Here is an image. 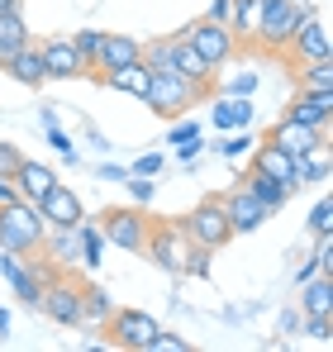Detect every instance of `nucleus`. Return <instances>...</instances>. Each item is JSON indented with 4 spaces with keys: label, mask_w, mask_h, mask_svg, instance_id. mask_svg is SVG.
Wrapping results in <instances>:
<instances>
[{
    "label": "nucleus",
    "mask_w": 333,
    "mask_h": 352,
    "mask_svg": "<svg viewBox=\"0 0 333 352\" xmlns=\"http://www.w3.org/2000/svg\"><path fill=\"white\" fill-rule=\"evenodd\" d=\"M96 181H110V186H124V181H129V167H119V162H100V167H96Z\"/></svg>",
    "instance_id": "obj_46"
},
{
    "label": "nucleus",
    "mask_w": 333,
    "mask_h": 352,
    "mask_svg": "<svg viewBox=\"0 0 333 352\" xmlns=\"http://www.w3.org/2000/svg\"><path fill=\"white\" fill-rule=\"evenodd\" d=\"M105 234V248H124V252H143V238H148V214L138 205H119V210H100L91 214Z\"/></svg>",
    "instance_id": "obj_4"
},
{
    "label": "nucleus",
    "mask_w": 333,
    "mask_h": 352,
    "mask_svg": "<svg viewBox=\"0 0 333 352\" xmlns=\"http://www.w3.org/2000/svg\"><path fill=\"white\" fill-rule=\"evenodd\" d=\"M195 100H200V91H195L191 81H181L176 72H153V76H148L143 105H148V110H153L158 119H166V124H171L176 115H186Z\"/></svg>",
    "instance_id": "obj_3"
},
{
    "label": "nucleus",
    "mask_w": 333,
    "mask_h": 352,
    "mask_svg": "<svg viewBox=\"0 0 333 352\" xmlns=\"http://www.w3.org/2000/svg\"><path fill=\"white\" fill-rule=\"evenodd\" d=\"M253 129H228V133H219L215 143H205V153H215V157H224V162H238V157H248L253 153Z\"/></svg>",
    "instance_id": "obj_30"
},
{
    "label": "nucleus",
    "mask_w": 333,
    "mask_h": 352,
    "mask_svg": "<svg viewBox=\"0 0 333 352\" xmlns=\"http://www.w3.org/2000/svg\"><path fill=\"white\" fill-rule=\"evenodd\" d=\"M277 333L281 338H290V333H300V305H286L277 319Z\"/></svg>",
    "instance_id": "obj_44"
},
{
    "label": "nucleus",
    "mask_w": 333,
    "mask_h": 352,
    "mask_svg": "<svg viewBox=\"0 0 333 352\" xmlns=\"http://www.w3.org/2000/svg\"><path fill=\"white\" fill-rule=\"evenodd\" d=\"M181 38L210 62V67H228V62L238 58V48H243L228 24H210V19H191V24L181 29Z\"/></svg>",
    "instance_id": "obj_5"
},
{
    "label": "nucleus",
    "mask_w": 333,
    "mask_h": 352,
    "mask_svg": "<svg viewBox=\"0 0 333 352\" xmlns=\"http://www.w3.org/2000/svg\"><path fill=\"white\" fill-rule=\"evenodd\" d=\"M219 205H224V219H228L233 238H238V234H257V229L272 219V210H267V205H262V200H257L248 186H233Z\"/></svg>",
    "instance_id": "obj_12"
},
{
    "label": "nucleus",
    "mask_w": 333,
    "mask_h": 352,
    "mask_svg": "<svg viewBox=\"0 0 333 352\" xmlns=\"http://www.w3.org/2000/svg\"><path fill=\"white\" fill-rule=\"evenodd\" d=\"M110 348H124V352H148V343L158 338V319L148 309H114L110 314Z\"/></svg>",
    "instance_id": "obj_9"
},
{
    "label": "nucleus",
    "mask_w": 333,
    "mask_h": 352,
    "mask_svg": "<svg viewBox=\"0 0 333 352\" xmlns=\"http://www.w3.org/2000/svg\"><path fill=\"white\" fill-rule=\"evenodd\" d=\"M253 119H257V105H253V96H238V129H253Z\"/></svg>",
    "instance_id": "obj_49"
},
{
    "label": "nucleus",
    "mask_w": 333,
    "mask_h": 352,
    "mask_svg": "<svg viewBox=\"0 0 333 352\" xmlns=\"http://www.w3.org/2000/svg\"><path fill=\"white\" fill-rule=\"evenodd\" d=\"M200 19H210V24H228V19H233V0H210V10H205Z\"/></svg>",
    "instance_id": "obj_47"
},
{
    "label": "nucleus",
    "mask_w": 333,
    "mask_h": 352,
    "mask_svg": "<svg viewBox=\"0 0 333 352\" xmlns=\"http://www.w3.org/2000/svg\"><path fill=\"white\" fill-rule=\"evenodd\" d=\"M24 162V153L14 143H0V176H14V167Z\"/></svg>",
    "instance_id": "obj_45"
},
{
    "label": "nucleus",
    "mask_w": 333,
    "mask_h": 352,
    "mask_svg": "<svg viewBox=\"0 0 333 352\" xmlns=\"http://www.w3.org/2000/svg\"><path fill=\"white\" fill-rule=\"evenodd\" d=\"M10 181H14V195H19V200L39 205V200L53 190L57 172H53V167H43V162H34V157H24V162L14 167V176H10Z\"/></svg>",
    "instance_id": "obj_19"
},
{
    "label": "nucleus",
    "mask_w": 333,
    "mask_h": 352,
    "mask_svg": "<svg viewBox=\"0 0 333 352\" xmlns=\"http://www.w3.org/2000/svg\"><path fill=\"white\" fill-rule=\"evenodd\" d=\"M310 276H319V262H314V252H310V257H305V262L295 267V276H290V281H295V286H305Z\"/></svg>",
    "instance_id": "obj_50"
},
{
    "label": "nucleus",
    "mask_w": 333,
    "mask_h": 352,
    "mask_svg": "<svg viewBox=\"0 0 333 352\" xmlns=\"http://www.w3.org/2000/svg\"><path fill=\"white\" fill-rule=\"evenodd\" d=\"M91 143H96V153H110V148H114L110 138H105V133H96V129H91Z\"/></svg>",
    "instance_id": "obj_55"
},
{
    "label": "nucleus",
    "mask_w": 333,
    "mask_h": 352,
    "mask_svg": "<svg viewBox=\"0 0 333 352\" xmlns=\"http://www.w3.org/2000/svg\"><path fill=\"white\" fill-rule=\"evenodd\" d=\"M0 14H24V0H0Z\"/></svg>",
    "instance_id": "obj_54"
},
{
    "label": "nucleus",
    "mask_w": 333,
    "mask_h": 352,
    "mask_svg": "<svg viewBox=\"0 0 333 352\" xmlns=\"http://www.w3.org/2000/svg\"><path fill=\"white\" fill-rule=\"evenodd\" d=\"M243 186H248V190H253V195H257V200H262V205H267V210H272V214H277L281 205H286V200H290V195H295V190H290V186H286V181H272V176L253 172V167H248V172H243Z\"/></svg>",
    "instance_id": "obj_27"
},
{
    "label": "nucleus",
    "mask_w": 333,
    "mask_h": 352,
    "mask_svg": "<svg viewBox=\"0 0 333 352\" xmlns=\"http://www.w3.org/2000/svg\"><path fill=\"white\" fill-rule=\"evenodd\" d=\"M10 324H14V319H10V309H5V305H0V343H5V338H10Z\"/></svg>",
    "instance_id": "obj_53"
},
{
    "label": "nucleus",
    "mask_w": 333,
    "mask_h": 352,
    "mask_svg": "<svg viewBox=\"0 0 333 352\" xmlns=\"http://www.w3.org/2000/svg\"><path fill=\"white\" fill-rule=\"evenodd\" d=\"M333 172V157H329V138H319L310 153L290 157V190H305V186H324Z\"/></svg>",
    "instance_id": "obj_17"
},
{
    "label": "nucleus",
    "mask_w": 333,
    "mask_h": 352,
    "mask_svg": "<svg viewBox=\"0 0 333 352\" xmlns=\"http://www.w3.org/2000/svg\"><path fill=\"white\" fill-rule=\"evenodd\" d=\"M186 248H191V238L181 234V224H176V219H162V224H148V238H143V252H148V262H153L158 272H166V276H181Z\"/></svg>",
    "instance_id": "obj_7"
},
{
    "label": "nucleus",
    "mask_w": 333,
    "mask_h": 352,
    "mask_svg": "<svg viewBox=\"0 0 333 352\" xmlns=\"http://www.w3.org/2000/svg\"><path fill=\"white\" fill-rule=\"evenodd\" d=\"M129 62H143V38H133V34H110V29H105L91 72H110V67H129Z\"/></svg>",
    "instance_id": "obj_18"
},
{
    "label": "nucleus",
    "mask_w": 333,
    "mask_h": 352,
    "mask_svg": "<svg viewBox=\"0 0 333 352\" xmlns=\"http://www.w3.org/2000/svg\"><path fill=\"white\" fill-rule=\"evenodd\" d=\"M39 53H43V67H48V81H81V76H91V62L72 48V34L43 38Z\"/></svg>",
    "instance_id": "obj_11"
},
{
    "label": "nucleus",
    "mask_w": 333,
    "mask_h": 352,
    "mask_svg": "<svg viewBox=\"0 0 333 352\" xmlns=\"http://www.w3.org/2000/svg\"><path fill=\"white\" fill-rule=\"evenodd\" d=\"M300 91H333V58L300 62Z\"/></svg>",
    "instance_id": "obj_33"
},
{
    "label": "nucleus",
    "mask_w": 333,
    "mask_h": 352,
    "mask_svg": "<svg viewBox=\"0 0 333 352\" xmlns=\"http://www.w3.org/2000/svg\"><path fill=\"white\" fill-rule=\"evenodd\" d=\"M39 214L48 219V229H76L86 219V205H81V195L67 181H53V190L39 200Z\"/></svg>",
    "instance_id": "obj_13"
},
{
    "label": "nucleus",
    "mask_w": 333,
    "mask_h": 352,
    "mask_svg": "<svg viewBox=\"0 0 333 352\" xmlns=\"http://www.w3.org/2000/svg\"><path fill=\"white\" fill-rule=\"evenodd\" d=\"M257 86H262V72L248 67V72H233L224 86H215V91H219V96H257Z\"/></svg>",
    "instance_id": "obj_37"
},
{
    "label": "nucleus",
    "mask_w": 333,
    "mask_h": 352,
    "mask_svg": "<svg viewBox=\"0 0 333 352\" xmlns=\"http://www.w3.org/2000/svg\"><path fill=\"white\" fill-rule=\"evenodd\" d=\"M314 262H319V272L324 276H333V234L319 238V248H314Z\"/></svg>",
    "instance_id": "obj_48"
},
{
    "label": "nucleus",
    "mask_w": 333,
    "mask_h": 352,
    "mask_svg": "<svg viewBox=\"0 0 333 352\" xmlns=\"http://www.w3.org/2000/svg\"><path fill=\"white\" fill-rule=\"evenodd\" d=\"M43 234H48V219L39 214V205H29V200L0 205V252L34 257L43 248Z\"/></svg>",
    "instance_id": "obj_1"
},
{
    "label": "nucleus",
    "mask_w": 333,
    "mask_h": 352,
    "mask_svg": "<svg viewBox=\"0 0 333 352\" xmlns=\"http://www.w3.org/2000/svg\"><path fill=\"white\" fill-rule=\"evenodd\" d=\"M76 248H81V267H91V272L105 262V234H100V224L91 214L76 224Z\"/></svg>",
    "instance_id": "obj_28"
},
{
    "label": "nucleus",
    "mask_w": 333,
    "mask_h": 352,
    "mask_svg": "<svg viewBox=\"0 0 333 352\" xmlns=\"http://www.w3.org/2000/svg\"><path fill=\"white\" fill-rule=\"evenodd\" d=\"M257 14H262V0H233V19H228V29H233L238 43H253V34H257Z\"/></svg>",
    "instance_id": "obj_31"
},
{
    "label": "nucleus",
    "mask_w": 333,
    "mask_h": 352,
    "mask_svg": "<svg viewBox=\"0 0 333 352\" xmlns=\"http://www.w3.org/2000/svg\"><path fill=\"white\" fill-rule=\"evenodd\" d=\"M39 309L53 319L57 329H81V286L62 272V276H53L48 286H43V295H39Z\"/></svg>",
    "instance_id": "obj_10"
},
{
    "label": "nucleus",
    "mask_w": 333,
    "mask_h": 352,
    "mask_svg": "<svg viewBox=\"0 0 333 352\" xmlns=\"http://www.w3.org/2000/svg\"><path fill=\"white\" fill-rule=\"evenodd\" d=\"M310 234L314 238H329L333 234V200H314V210H310Z\"/></svg>",
    "instance_id": "obj_40"
},
{
    "label": "nucleus",
    "mask_w": 333,
    "mask_h": 352,
    "mask_svg": "<svg viewBox=\"0 0 333 352\" xmlns=\"http://www.w3.org/2000/svg\"><path fill=\"white\" fill-rule=\"evenodd\" d=\"M0 276L10 281V291H14V300H19L24 309H39V295H43V281L34 276L29 257H19V252H0Z\"/></svg>",
    "instance_id": "obj_14"
},
{
    "label": "nucleus",
    "mask_w": 333,
    "mask_h": 352,
    "mask_svg": "<svg viewBox=\"0 0 333 352\" xmlns=\"http://www.w3.org/2000/svg\"><path fill=\"white\" fill-rule=\"evenodd\" d=\"M210 124L228 133V129H238V96H219L215 91V105H210Z\"/></svg>",
    "instance_id": "obj_35"
},
{
    "label": "nucleus",
    "mask_w": 333,
    "mask_h": 352,
    "mask_svg": "<svg viewBox=\"0 0 333 352\" xmlns=\"http://www.w3.org/2000/svg\"><path fill=\"white\" fill-rule=\"evenodd\" d=\"M110 314H114L110 291H100V286H81V329H105Z\"/></svg>",
    "instance_id": "obj_26"
},
{
    "label": "nucleus",
    "mask_w": 333,
    "mask_h": 352,
    "mask_svg": "<svg viewBox=\"0 0 333 352\" xmlns=\"http://www.w3.org/2000/svg\"><path fill=\"white\" fill-rule=\"evenodd\" d=\"M176 38H181V29H176V34H162V38H148V43H143V62H148L153 72H171Z\"/></svg>",
    "instance_id": "obj_32"
},
{
    "label": "nucleus",
    "mask_w": 333,
    "mask_h": 352,
    "mask_svg": "<svg viewBox=\"0 0 333 352\" xmlns=\"http://www.w3.org/2000/svg\"><path fill=\"white\" fill-rule=\"evenodd\" d=\"M166 167V157L162 153H138L133 162H129V176H158Z\"/></svg>",
    "instance_id": "obj_42"
},
{
    "label": "nucleus",
    "mask_w": 333,
    "mask_h": 352,
    "mask_svg": "<svg viewBox=\"0 0 333 352\" xmlns=\"http://www.w3.org/2000/svg\"><path fill=\"white\" fill-rule=\"evenodd\" d=\"M148 76H153V67H148V62H129V67H110V72H96V81H100L105 91L133 96V100H143V91H148Z\"/></svg>",
    "instance_id": "obj_20"
},
{
    "label": "nucleus",
    "mask_w": 333,
    "mask_h": 352,
    "mask_svg": "<svg viewBox=\"0 0 333 352\" xmlns=\"http://www.w3.org/2000/svg\"><path fill=\"white\" fill-rule=\"evenodd\" d=\"M171 72L181 76V81H191L195 91H200V100L205 96H215V76H219V67H210V62L200 58L186 38H176V53H171Z\"/></svg>",
    "instance_id": "obj_15"
},
{
    "label": "nucleus",
    "mask_w": 333,
    "mask_h": 352,
    "mask_svg": "<svg viewBox=\"0 0 333 352\" xmlns=\"http://www.w3.org/2000/svg\"><path fill=\"white\" fill-rule=\"evenodd\" d=\"M310 5H314V0H295V10H310Z\"/></svg>",
    "instance_id": "obj_56"
},
{
    "label": "nucleus",
    "mask_w": 333,
    "mask_h": 352,
    "mask_svg": "<svg viewBox=\"0 0 333 352\" xmlns=\"http://www.w3.org/2000/svg\"><path fill=\"white\" fill-rule=\"evenodd\" d=\"M43 133H48V148H53V153L62 157V162H67V167H76V162H81V153H76V143H72V133H67L62 124H48Z\"/></svg>",
    "instance_id": "obj_36"
},
{
    "label": "nucleus",
    "mask_w": 333,
    "mask_h": 352,
    "mask_svg": "<svg viewBox=\"0 0 333 352\" xmlns=\"http://www.w3.org/2000/svg\"><path fill=\"white\" fill-rule=\"evenodd\" d=\"M100 38H105V29H72V48L81 53L86 62H96V48H100Z\"/></svg>",
    "instance_id": "obj_41"
},
{
    "label": "nucleus",
    "mask_w": 333,
    "mask_h": 352,
    "mask_svg": "<svg viewBox=\"0 0 333 352\" xmlns=\"http://www.w3.org/2000/svg\"><path fill=\"white\" fill-rule=\"evenodd\" d=\"M124 186H129V200H133L138 210H148V205L158 200V181H153V176H129Z\"/></svg>",
    "instance_id": "obj_39"
},
{
    "label": "nucleus",
    "mask_w": 333,
    "mask_h": 352,
    "mask_svg": "<svg viewBox=\"0 0 333 352\" xmlns=\"http://www.w3.org/2000/svg\"><path fill=\"white\" fill-rule=\"evenodd\" d=\"M281 119H295V124H310L319 133H329V119H333V91H295V100L286 105Z\"/></svg>",
    "instance_id": "obj_16"
},
{
    "label": "nucleus",
    "mask_w": 333,
    "mask_h": 352,
    "mask_svg": "<svg viewBox=\"0 0 333 352\" xmlns=\"http://www.w3.org/2000/svg\"><path fill=\"white\" fill-rule=\"evenodd\" d=\"M10 200H19V195H14V181L0 176V205H10Z\"/></svg>",
    "instance_id": "obj_51"
},
{
    "label": "nucleus",
    "mask_w": 333,
    "mask_h": 352,
    "mask_svg": "<svg viewBox=\"0 0 333 352\" xmlns=\"http://www.w3.org/2000/svg\"><path fill=\"white\" fill-rule=\"evenodd\" d=\"M53 267H62V272H72L76 262H81V248H76V229H48L43 234V248H39Z\"/></svg>",
    "instance_id": "obj_24"
},
{
    "label": "nucleus",
    "mask_w": 333,
    "mask_h": 352,
    "mask_svg": "<svg viewBox=\"0 0 333 352\" xmlns=\"http://www.w3.org/2000/svg\"><path fill=\"white\" fill-rule=\"evenodd\" d=\"M300 333L329 348L333 343V314H300Z\"/></svg>",
    "instance_id": "obj_38"
},
{
    "label": "nucleus",
    "mask_w": 333,
    "mask_h": 352,
    "mask_svg": "<svg viewBox=\"0 0 333 352\" xmlns=\"http://www.w3.org/2000/svg\"><path fill=\"white\" fill-rule=\"evenodd\" d=\"M286 53L295 62H324L333 58V38H329V24H324V14L310 5V10H300V19H295V34H290V43H286Z\"/></svg>",
    "instance_id": "obj_8"
},
{
    "label": "nucleus",
    "mask_w": 333,
    "mask_h": 352,
    "mask_svg": "<svg viewBox=\"0 0 333 352\" xmlns=\"http://www.w3.org/2000/svg\"><path fill=\"white\" fill-rule=\"evenodd\" d=\"M319 138H329V133H319V129H310V124H295V119H277L272 133H267V143H277L281 153H290V157L310 153Z\"/></svg>",
    "instance_id": "obj_21"
},
{
    "label": "nucleus",
    "mask_w": 333,
    "mask_h": 352,
    "mask_svg": "<svg viewBox=\"0 0 333 352\" xmlns=\"http://www.w3.org/2000/svg\"><path fill=\"white\" fill-rule=\"evenodd\" d=\"M176 224H181V234L191 238V243H200V248H210V252H219L224 243L233 238L228 229V219H224V205L219 195H205L195 210H186V214H176Z\"/></svg>",
    "instance_id": "obj_2"
},
{
    "label": "nucleus",
    "mask_w": 333,
    "mask_h": 352,
    "mask_svg": "<svg viewBox=\"0 0 333 352\" xmlns=\"http://www.w3.org/2000/svg\"><path fill=\"white\" fill-rule=\"evenodd\" d=\"M0 72H5V76H14L19 86H34V91H39V86L48 81V67H43V53H39V38H34V43H24V48L5 62Z\"/></svg>",
    "instance_id": "obj_23"
},
{
    "label": "nucleus",
    "mask_w": 333,
    "mask_h": 352,
    "mask_svg": "<svg viewBox=\"0 0 333 352\" xmlns=\"http://www.w3.org/2000/svg\"><path fill=\"white\" fill-rule=\"evenodd\" d=\"M148 352H186V338H181V333H166V329H158V338L148 343Z\"/></svg>",
    "instance_id": "obj_43"
},
{
    "label": "nucleus",
    "mask_w": 333,
    "mask_h": 352,
    "mask_svg": "<svg viewBox=\"0 0 333 352\" xmlns=\"http://www.w3.org/2000/svg\"><path fill=\"white\" fill-rule=\"evenodd\" d=\"M39 124L48 129V124H62V119H57V110H53V105H43V110H39Z\"/></svg>",
    "instance_id": "obj_52"
},
{
    "label": "nucleus",
    "mask_w": 333,
    "mask_h": 352,
    "mask_svg": "<svg viewBox=\"0 0 333 352\" xmlns=\"http://www.w3.org/2000/svg\"><path fill=\"white\" fill-rule=\"evenodd\" d=\"M295 0H262V14H257V34H253V48L262 53H286L290 34H295Z\"/></svg>",
    "instance_id": "obj_6"
},
{
    "label": "nucleus",
    "mask_w": 333,
    "mask_h": 352,
    "mask_svg": "<svg viewBox=\"0 0 333 352\" xmlns=\"http://www.w3.org/2000/svg\"><path fill=\"white\" fill-rule=\"evenodd\" d=\"M166 143H171V157L186 167V162H195L200 153H205V138H200V119L191 115H176L171 119V133H166Z\"/></svg>",
    "instance_id": "obj_22"
},
{
    "label": "nucleus",
    "mask_w": 333,
    "mask_h": 352,
    "mask_svg": "<svg viewBox=\"0 0 333 352\" xmlns=\"http://www.w3.org/2000/svg\"><path fill=\"white\" fill-rule=\"evenodd\" d=\"M24 43H34V34H29L24 14H0V67L14 58Z\"/></svg>",
    "instance_id": "obj_29"
},
{
    "label": "nucleus",
    "mask_w": 333,
    "mask_h": 352,
    "mask_svg": "<svg viewBox=\"0 0 333 352\" xmlns=\"http://www.w3.org/2000/svg\"><path fill=\"white\" fill-rule=\"evenodd\" d=\"M210 272H215V252H210V248H200V243H191V248H186V262H181V276L210 281Z\"/></svg>",
    "instance_id": "obj_34"
},
{
    "label": "nucleus",
    "mask_w": 333,
    "mask_h": 352,
    "mask_svg": "<svg viewBox=\"0 0 333 352\" xmlns=\"http://www.w3.org/2000/svg\"><path fill=\"white\" fill-rule=\"evenodd\" d=\"M295 291H300V300H295L300 314H333V276L319 272V276H310V281L295 286Z\"/></svg>",
    "instance_id": "obj_25"
}]
</instances>
